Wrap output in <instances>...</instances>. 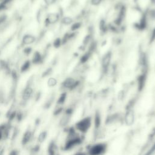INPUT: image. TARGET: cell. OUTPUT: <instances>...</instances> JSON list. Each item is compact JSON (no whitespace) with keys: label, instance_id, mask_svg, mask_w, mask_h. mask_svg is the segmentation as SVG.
Returning a JSON list of instances; mask_svg holds the SVG:
<instances>
[{"label":"cell","instance_id":"obj_1","mask_svg":"<svg viewBox=\"0 0 155 155\" xmlns=\"http://www.w3.org/2000/svg\"><path fill=\"white\" fill-rule=\"evenodd\" d=\"M113 52L108 50L104 53L101 59V76L103 77L108 74L110 67L111 64Z\"/></svg>","mask_w":155,"mask_h":155},{"label":"cell","instance_id":"obj_2","mask_svg":"<svg viewBox=\"0 0 155 155\" xmlns=\"http://www.w3.org/2000/svg\"><path fill=\"white\" fill-rule=\"evenodd\" d=\"M35 129H31V127H28L22 136L21 139V145L22 147H28V145L33 140L34 134H35Z\"/></svg>","mask_w":155,"mask_h":155},{"label":"cell","instance_id":"obj_3","mask_svg":"<svg viewBox=\"0 0 155 155\" xmlns=\"http://www.w3.org/2000/svg\"><path fill=\"white\" fill-rule=\"evenodd\" d=\"M81 84L80 79H76L73 77L67 78L62 83V87L64 89L73 90Z\"/></svg>","mask_w":155,"mask_h":155},{"label":"cell","instance_id":"obj_4","mask_svg":"<svg viewBox=\"0 0 155 155\" xmlns=\"http://www.w3.org/2000/svg\"><path fill=\"white\" fill-rule=\"evenodd\" d=\"M107 145L105 143H98L90 147L88 150L89 155H102L107 150Z\"/></svg>","mask_w":155,"mask_h":155},{"label":"cell","instance_id":"obj_5","mask_svg":"<svg viewBox=\"0 0 155 155\" xmlns=\"http://www.w3.org/2000/svg\"><path fill=\"white\" fill-rule=\"evenodd\" d=\"M91 118L90 117H87L85 118L82 119V120L78 122L75 127L77 130L82 133H85L88 131L91 125Z\"/></svg>","mask_w":155,"mask_h":155},{"label":"cell","instance_id":"obj_6","mask_svg":"<svg viewBox=\"0 0 155 155\" xmlns=\"http://www.w3.org/2000/svg\"><path fill=\"white\" fill-rule=\"evenodd\" d=\"M33 90L30 85H27L22 93V103L23 105L27 103L33 96Z\"/></svg>","mask_w":155,"mask_h":155},{"label":"cell","instance_id":"obj_7","mask_svg":"<svg viewBox=\"0 0 155 155\" xmlns=\"http://www.w3.org/2000/svg\"><path fill=\"white\" fill-rule=\"evenodd\" d=\"M10 124L7 122L0 124V142L8 140V128Z\"/></svg>","mask_w":155,"mask_h":155},{"label":"cell","instance_id":"obj_8","mask_svg":"<svg viewBox=\"0 0 155 155\" xmlns=\"http://www.w3.org/2000/svg\"><path fill=\"white\" fill-rule=\"evenodd\" d=\"M19 134V129L17 126L10 124L8 128V140L10 141H14L18 137Z\"/></svg>","mask_w":155,"mask_h":155},{"label":"cell","instance_id":"obj_9","mask_svg":"<svg viewBox=\"0 0 155 155\" xmlns=\"http://www.w3.org/2000/svg\"><path fill=\"white\" fill-rule=\"evenodd\" d=\"M61 18V15L59 13H49L45 19V24L48 25L50 24H54L58 22Z\"/></svg>","mask_w":155,"mask_h":155},{"label":"cell","instance_id":"obj_10","mask_svg":"<svg viewBox=\"0 0 155 155\" xmlns=\"http://www.w3.org/2000/svg\"><path fill=\"white\" fill-rule=\"evenodd\" d=\"M47 154L48 155H59L58 146L54 140H51L47 147Z\"/></svg>","mask_w":155,"mask_h":155},{"label":"cell","instance_id":"obj_11","mask_svg":"<svg viewBox=\"0 0 155 155\" xmlns=\"http://www.w3.org/2000/svg\"><path fill=\"white\" fill-rule=\"evenodd\" d=\"M35 41V38L30 35H25L22 38V44L24 45H29L33 43Z\"/></svg>","mask_w":155,"mask_h":155},{"label":"cell","instance_id":"obj_12","mask_svg":"<svg viewBox=\"0 0 155 155\" xmlns=\"http://www.w3.org/2000/svg\"><path fill=\"white\" fill-rule=\"evenodd\" d=\"M47 134H48V133H47V131L46 130H43L41 131L37 137V139H36L37 142L39 143V144L42 143L47 139Z\"/></svg>","mask_w":155,"mask_h":155},{"label":"cell","instance_id":"obj_13","mask_svg":"<svg viewBox=\"0 0 155 155\" xmlns=\"http://www.w3.org/2000/svg\"><path fill=\"white\" fill-rule=\"evenodd\" d=\"M42 61V57L39 51H35L32 59V62L34 64H40Z\"/></svg>","mask_w":155,"mask_h":155},{"label":"cell","instance_id":"obj_14","mask_svg":"<svg viewBox=\"0 0 155 155\" xmlns=\"http://www.w3.org/2000/svg\"><path fill=\"white\" fill-rule=\"evenodd\" d=\"M61 21V23L65 25H70L74 22L73 19L70 16L62 17Z\"/></svg>","mask_w":155,"mask_h":155},{"label":"cell","instance_id":"obj_15","mask_svg":"<svg viewBox=\"0 0 155 155\" xmlns=\"http://www.w3.org/2000/svg\"><path fill=\"white\" fill-rule=\"evenodd\" d=\"M82 22L80 21L74 22L70 27V31H78V30L81 27Z\"/></svg>","mask_w":155,"mask_h":155},{"label":"cell","instance_id":"obj_16","mask_svg":"<svg viewBox=\"0 0 155 155\" xmlns=\"http://www.w3.org/2000/svg\"><path fill=\"white\" fill-rule=\"evenodd\" d=\"M66 97H67V93L66 92H64L62 93L61 94V95L59 96V98L57 100L56 104L58 106H61L62 105H63L66 100Z\"/></svg>","mask_w":155,"mask_h":155},{"label":"cell","instance_id":"obj_17","mask_svg":"<svg viewBox=\"0 0 155 155\" xmlns=\"http://www.w3.org/2000/svg\"><path fill=\"white\" fill-rule=\"evenodd\" d=\"M30 67V62L28 60H27L25 62H24V63L22 65L21 67V72L22 73L26 72L27 71H28Z\"/></svg>","mask_w":155,"mask_h":155},{"label":"cell","instance_id":"obj_18","mask_svg":"<svg viewBox=\"0 0 155 155\" xmlns=\"http://www.w3.org/2000/svg\"><path fill=\"white\" fill-rule=\"evenodd\" d=\"M54 100V97L53 96H51L44 104V108L47 110L50 108V107L52 105L53 102Z\"/></svg>","mask_w":155,"mask_h":155},{"label":"cell","instance_id":"obj_19","mask_svg":"<svg viewBox=\"0 0 155 155\" xmlns=\"http://www.w3.org/2000/svg\"><path fill=\"white\" fill-rule=\"evenodd\" d=\"M155 42V27H154L151 32L148 39V44L151 45Z\"/></svg>","mask_w":155,"mask_h":155},{"label":"cell","instance_id":"obj_20","mask_svg":"<svg viewBox=\"0 0 155 155\" xmlns=\"http://www.w3.org/2000/svg\"><path fill=\"white\" fill-rule=\"evenodd\" d=\"M57 80L54 78H50L47 81V85L50 87H53L57 84Z\"/></svg>","mask_w":155,"mask_h":155},{"label":"cell","instance_id":"obj_21","mask_svg":"<svg viewBox=\"0 0 155 155\" xmlns=\"http://www.w3.org/2000/svg\"><path fill=\"white\" fill-rule=\"evenodd\" d=\"M53 47L56 48L60 47L62 45V39L60 38H57L53 41Z\"/></svg>","mask_w":155,"mask_h":155},{"label":"cell","instance_id":"obj_22","mask_svg":"<svg viewBox=\"0 0 155 155\" xmlns=\"http://www.w3.org/2000/svg\"><path fill=\"white\" fill-rule=\"evenodd\" d=\"M104 0H90V4L93 6L99 5Z\"/></svg>","mask_w":155,"mask_h":155},{"label":"cell","instance_id":"obj_23","mask_svg":"<svg viewBox=\"0 0 155 155\" xmlns=\"http://www.w3.org/2000/svg\"><path fill=\"white\" fill-rule=\"evenodd\" d=\"M19 154H20V151L18 149L13 148L10 151L8 155H19Z\"/></svg>","mask_w":155,"mask_h":155},{"label":"cell","instance_id":"obj_24","mask_svg":"<svg viewBox=\"0 0 155 155\" xmlns=\"http://www.w3.org/2000/svg\"><path fill=\"white\" fill-rule=\"evenodd\" d=\"M52 71V69L51 68H48L47 70H46L43 73H42V77H46L47 76H48L49 74H50L51 73Z\"/></svg>","mask_w":155,"mask_h":155},{"label":"cell","instance_id":"obj_25","mask_svg":"<svg viewBox=\"0 0 155 155\" xmlns=\"http://www.w3.org/2000/svg\"><path fill=\"white\" fill-rule=\"evenodd\" d=\"M155 151V142L153 144V145L152 146V147L149 150V151L147 153V154L145 155H151L152 154H153V153Z\"/></svg>","mask_w":155,"mask_h":155},{"label":"cell","instance_id":"obj_26","mask_svg":"<svg viewBox=\"0 0 155 155\" xmlns=\"http://www.w3.org/2000/svg\"><path fill=\"white\" fill-rule=\"evenodd\" d=\"M7 18V16L6 15H2L0 16V25H1L2 23H4Z\"/></svg>","mask_w":155,"mask_h":155},{"label":"cell","instance_id":"obj_27","mask_svg":"<svg viewBox=\"0 0 155 155\" xmlns=\"http://www.w3.org/2000/svg\"><path fill=\"white\" fill-rule=\"evenodd\" d=\"M31 47H26V48H25L24 49V53H25V54H27V55L31 53Z\"/></svg>","mask_w":155,"mask_h":155},{"label":"cell","instance_id":"obj_28","mask_svg":"<svg viewBox=\"0 0 155 155\" xmlns=\"http://www.w3.org/2000/svg\"><path fill=\"white\" fill-rule=\"evenodd\" d=\"M45 3L48 5H52L53 4H54L56 0H44Z\"/></svg>","mask_w":155,"mask_h":155},{"label":"cell","instance_id":"obj_29","mask_svg":"<svg viewBox=\"0 0 155 155\" xmlns=\"http://www.w3.org/2000/svg\"><path fill=\"white\" fill-rule=\"evenodd\" d=\"M5 153V147L3 145L0 146V155H4Z\"/></svg>","mask_w":155,"mask_h":155},{"label":"cell","instance_id":"obj_30","mask_svg":"<svg viewBox=\"0 0 155 155\" xmlns=\"http://www.w3.org/2000/svg\"><path fill=\"white\" fill-rule=\"evenodd\" d=\"M74 155H87V154H85V153H82V152H79V153L74 154Z\"/></svg>","mask_w":155,"mask_h":155},{"label":"cell","instance_id":"obj_31","mask_svg":"<svg viewBox=\"0 0 155 155\" xmlns=\"http://www.w3.org/2000/svg\"><path fill=\"white\" fill-rule=\"evenodd\" d=\"M149 1H150V4L152 5H155V0H149Z\"/></svg>","mask_w":155,"mask_h":155},{"label":"cell","instance_id":"obj_32","mask_svg":"<svg viewBox=\"0 0 155 155\" xmlns=\"http://www.w3.org/2000/svg\"><path fill=\"white\" fill-rule=\"evenodd\" d=\"M3 101H4L3 97H2V96H1V95H0V103H2V102H3Z\"/></svg>","mask_w":155,"mask_h":155},{"label":"cell","instance_id":"obj_33","mask_svg":"<svg viewBox=\"0 0 155 155\" xmlns=\"http://www.w3.org/2000/svg\"><path fill=\"white\" fill-rule=\"evenodd\" d=\"M29 155H39V154H29Z\"/></svg>","mask_w":155,"mask_h":155},{"label":"cell","instance_id":"obj_34","mask_svg":"<svg viewBox=\"0 0 155 155\" xmlns=\"http://www.w3.org/2000/svg\"><path fill=\"white\" fill-rule=\"evenodd\" d=\"M31 1H34V0H31Z\"/></svg>","mask_w":155,"mask_h":155}]
</instances>
